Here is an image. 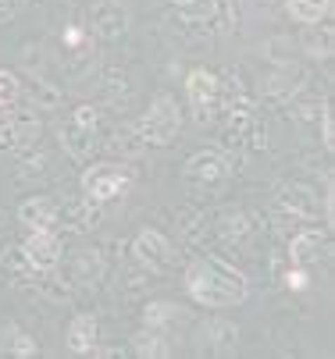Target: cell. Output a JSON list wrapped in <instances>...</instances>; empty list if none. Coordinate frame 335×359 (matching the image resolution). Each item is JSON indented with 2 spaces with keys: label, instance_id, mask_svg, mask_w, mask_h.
<instances>
[{
  "label": "cell",
  "instance_id": "7402d4cb",
  "mask_svg": "<svg viewBox=\"0 0 335 359\" xmlns=\"http://www.w3.org/2000/svg\"><path fill=\"white\" fill-rule=\"evenodd\" d=\"M4 348H8L11 355H22V359H29V355H36V352H39L36 338H32V334H25L22 327H4Z\"/></svg>",
  "mask_w": 335,
  "mask_h": 359
},
{
  "label": "cell",
  "instance_id": "83f0119b",
  "mask_svg": "<svg viewBox=\"0 0 335 359\" xmlns=\"http://www.w3.org/2000/svg\"><path fill=\"white\" fill-rule=\"evenodd\" d=\"M82 43H86L82 29H79V25H68V29H65V46H72V50H75V46H82Z\"/></svg>",
  "mask_w": 335,
  "mask_h": 359
},
{
  "label": "cell",
  "instance_id": "f1b7e54d",
  "mask_svg": "<svg viewBox=\"0 0 335 359\" xmlns=\"http://www.w3.org/2000/svg\"><path fill=\"white\" fill-rule=\"evenodd\" d=\"M285 281H289L293 288H307V274H303V271H293V274L285 278Z\"/></svg>",
  "mask_w": 335,
  "mask_h": 359
},
{
  "label": "cell",
  "instance_id": "7a4b0ae2",
  "mask_svg": "<svg viewBox=\"0 0 335 359\" xmlns=\"http://www.w3.org/2000/svg\"><path fill=\"white\" fill-rule=\"evenodd\" d=\"M185 96H189V107H193L200 125H211L225 104H228V86H221V75L211 68H193L185 75Z\"/></svg>",
  "mask_w": 335,
  "mask_h": 359
},
{
  "label": "cell",
  "instance_id": "8fae6325",
  "mask_svg": "<svg viewBox=\"0 0 335 359\" xmlns=\"http://www.w3.org/2000/svg\"><path fill=\"white\" fill-rule=\"evenodd\" d=\"M39 139V121L22 111L0 114V149H22Z\"/></svg>",
  "mask_w": 335,
  "mask_h": 359
},
{
  "label": "cell",
  "instance_id": "277c9868",
  "mask_svg": "<svg viewBox=\"0 0 335 359\" xmlns=\"http://www.w3.org/2000/svg\"><path fill=\"white\" fill-rule=\"evenodd\" d=\"M182 128V107H178V100L161 93L154 96V104L147 111V118L139 121V139L143 142H150V146H171L175 135Z\"/></svg>",
  "mask_w": 335,
  "mask_h": 359
},
{
  "label": "cell",
  "instance_id": "5bb4252c",
  "mask_svg": "<svg viewBox=\"0 0 335 359\" xmlns=\"http://www.w3.org/2000/svg\"><path fill=\"white\" fill-rule=\"evenodd\" d=\"M18 221L29 231H54L58 228V203L51 196H32L18 207Z\"/></svg>",
  "mask_w": 335,
  "mask_h": 359
},
{
  "label": "cell",
  "instance_id": "d6986e66",
  "mask_svg": "<svg viewBox=\"0 0 335 359\" xmlns=\"http://www.w3.org/2000/svg\"><path fill=\"white\" fill-rule=\"evenodd\" d=\"M307 75H303V68L300 65H285L275 79H268V96H275V100H282V96H293L296 89H300V82H303Z\"/></svg>",
  "mask_w": 335,
  "mask_h": 359
},
{
  "label": "cell",
  "instance_id": "d4e9b609",
  "mask_svg": "<svg viewBox=\"0 0 335 359\" xmlns=\"http://www.w3.org/2000/svg\"><path fill=\"white\" fill-rule=\"evenodd\" d=\"M18 93H22L18 79H15L11 72H4V68H0V111H4V107H11L15 100H18Z\"/></svg>",
  "mask_w": 335,
  "mask_h": 359
},
{
  "label": "cell",
  "instance_id": "2e32d148",
  "mask_svg": "<svg viewBox=\"0 0 335 359\" xmlns=\"http://www.w3.org/2000/svg\"><path fill=\"white\" fill-rule=\"evenodd\" d=\"M303 50L310 57H317V61H328L331 57V50H335V32H331V25H314V29H307L303 32Z\"/></svg>",
  "mask_w": 335,
  "mask_h": 359
},
{
  "label": "cell",
  "instance_id": "52a82bcc",
  "mask_svg": "<svg viewBox=\"0 0 335 359\" xmlns=\"http://www.w3.org/2000/svg\"><path fill=\"white\" fill-rule=\"evenodd\" d=\"M89 29L97 39H118L129 29V8L121 0H97L89 8Z\"/></svg>",
  "mask_w": 335,
  "mask_h": 359
},
{
  "label": "cell",
  "instance_id": "4316f807",
  "mask_svg": "<svg viewBox=\"0 0 335 359\" xmlns=\"http://www.w3.org/2000/svg\"><path fill=\"white\" fill-rule=\"evenodd\" d=\"M22 8H25V0H0V22L15 18V15H18Z\"/></svg>",
  "mask_w": 335,
  "mask_h": 359
},
{
  "label": "cell",
  "instance_id": "ba28073f",
  "mask_svg": "<svg viewBox=\"0 0 335 359\" xmlns=\"http://www.w3.org/2000/svg\"><path fill=\"white\" fill-rule=\"evenodd\" d=\"M22 252H25V260L32 271H54L61 264V238L54 231H29V238L22 242Z\"/></svg>",
  "mask_w": 335,
  "mask_h": 359
},
{
  "label": "cell",
  "instance_id": "cb8c5ba5",
  "mask_svg": "<svg viewBox=\"0 0 335 359\" xmlns=\"http://www.w3.org/2000/svg\"><path fill=\"white\" fill-rule=\"evenodd\" d=\"M221 228H218V235H225V238H243L247 231H250V221L239 214V210H232V214H221V221H218Z\"/></svg>",
  "mask_w": 335,
  "mask_h": 359
},
{
  "label": "cell",
  "instance_id": "5b68a950",
  "mask_svg": "<svg viewBox=\"0 0 335 359\" xmlns=\"http://www.w3.org/2000/svg\"><path fill=\"white\" fill-rule=\"evenodd\" d=\"M132 256L139 267H147L154 274H168L175 264H178V252L171 245L168 235H161L157 228H143L136 238H132Z\"/></svg>",
  "mask_w": 335,
  "mask_h": 359
},
{
  "label": "cell",
  "instance_id": "ac0fdd59",
  "mask_svg": "<svg viewBox=\"0 0 335 359\" xmlns=\"http://www.w3.org/2000/svg\"><path fill=\"white\" fill-rule=\"evenodd\" d=\"M207 331H211V352H214V355H232V352L239 348V327H235V324H228V320H211Z\"/></svg>",
  "mask_w": 335,
  "mask_h": 359
},
{
  "label": "cell",
  "instance_id": "9c48e42d",
  "mask_svg": "<svg viewBox=\"0 0 335 359\" xmlns=\"http://www.w3.org/2000/svg\"><path fill=\"white\" fill-rule=\"evenodd\" d=\"M185 182H193V185H218L228 178V161H225V153L218 149H204V153H193V157L185 161L182 168Z\"/></svg>",
  "mask_w": 335,
  "mask_h": 359
},
{
  "label": "cell",
  "instance_id": "603a6c76",
  "mask_svg": "<svg viewBox=\"0 0 335 359\" xmlns=\"http://www.w3.org/2000/svg\"><path fill=\"white\" fill-rule=\"evenodd\" d=\"M29 100H32V107L54 111V107H61V89L51 86V82H43V79H32V86H29Z\"/></svg>",
  "mask_w": 335,
  "mask_h": 359
},
{
  "label": "cell",
  "instance_id": "3957f363",
  "mask_svg": "<svg viewBox=\"0 0 335 359\" xmlns=\"http://www.w3.org/2000/svg\"><path fill=\"white\" fill-rule=\"evenodd\" d=\"M97 125H100L97 107H79V111L61 125V132H58L61 149L68 153V157H75V161H89L93 153L100 149V132H97Z\"/></svg>",
  "mask_w": 335,
  "mask_h": 359
},
{
  "label": "cell",
  "instance_id": "484cf974",
  "mask_svg": "<svg viewBox=\"0 0 335 359\" xmlns=\"http://www.w3.org/2000/svg\"><path fill=\"white\" fill-rule=\"evenodd\" d=\"M321 139H324V149L335 146V135H331V104L324 100V107H321Z\"/></svg>",
  "mask_w": 335,
  "mask_h": 359
},
{
  "label": "cell",
  "instance_id": "30bf717a",
  "mask_svg": "<svg viewBox=\"0 0 335 359\" xmlns=\"http://www.w3.org/2000/svg\"><path fill=\"white\" fill-rule=\"evenodd\" d=\"M328 249H331V242H328V231H324V228H303V231H296L293 242H289V264L310 267V264L324 260Z\"/></svg>",
  "mask_w": 335,
  "mask_h": 359
},
{
  "label": "cell",
  "instance_id": "4fadbf2b",
  "mask_svg": "<svg viewBox=\"0 0 335 359\" xmlns=\"http://www.w3.org/2000/svg\"><path fill=\"white\" fill-rule=\"evenodd\" d=\"M58 224L68 231H93L100 224V203L93 199H65L58 207Z\"/></svg>",
  "mask_w": 335,
  "mask_h": 359
},
{
  "label": "cell",
  "instance_id": "7c38bea8",
  "mask_svg": "<svg viewBox=\"0 0 335 359\" xmlns=\"http://www.w3.org/2000/svg\"><path fill=\"white\" fill-rule=\"evenodd\" d=\"M275 203H278L282 210H289L293 217H307V221H314V217L321 214L317 192H314V189H307V185H300V182L278 185V192H275Z\"/></svg>",
  "mask_w": 335,
  "mask_h": 359
},
{
  "label": "cell",
  "instance_id": "ffe728a7",
  "mask_svg": "<svg viewBox=\"0 0 335 359\" xmlns=\"http://www.w3.org/2000/svg\"><path fill=\"white\" fill-rule=\"evenodd\" d=\"M132 352L136 355H147V359H164L171 348H168L164 334H157V327H147V331H139L132 338Z\"/></svg>",
  "mask_w": 335,
  "mask_h": 359
},
{
  "label": "cell",
  "instance_id": "6da1fadb",
  "mask_svg": "<svg viewBox=\"0 0 335 359\" xmlns=\"http://www.w3.org/2000/svg\"><path fill=\"white\" fill-rule=\"evenodd\" d=\"M185 292L193 302L207 306V310H232V306L247 302V274L235 271L232 264L218 260V256H197L185 267Z\"/></svg>",
  "mask_w": 335,
  "mask_h": 359
},
{
  "label": "cell",
  "instance_id": "9a60e30c",
  "mask_svg": "<svg viewBox=\"0 0 335 359\" xmlns=\"http://www.w3.org/2000/svg\"><path fill=\"white\" fill-rule=\"evenodd\" d=\"M65 345H68L72 352L86 355L93 345H97V317H93V313L72 317V324H68V331H65Z\"/></svg>",
  "mask_w": 335,
  "mask_h": 359
},
{
  "label": "cell",
  "instance_id": "8992f818",
  "mask_svg": "<svg viewBox=\"0 0 335 359\" xmlns=\"http://www.w3.org/2000/svg\"><path fill=\"white\" fill-rule=\"evenodd\" d=\"M125 189H129V171L121 164H93L82 175V192L93 203H111L125 196Z\"/></svg>",
  "mask_w": 335,
  "mask_h": 359
},
{
  "label": "cell",
  "instance_id": "e0dca14e",
  "mask_svg": "<svg viewBox=\"0 0 335 359\" xmlns=\"http://www.w3.org/2000/svg\"><path fill=\"white\" fill-rule=\"evenodd\" d=\"M285 11H289L296 22H303V25H317V22L328 18L331 0H285Z\"/></svg>",
  "mask_w": 335,
  "mask_h": 359
},
{
  "label": "cell",
  "instance_id": "44dd1931",
  "mask_svg": "<svg viewBox=\"0 0 335 359\" xmlns=\"http://www.w3.org/2000/svg\"><path fill=\"white\" fill-rule=\"evenodd\" d=\"M178 317H182V306H175V302H150L143 310V324L147 327H164V324H175Z\"/></svg>",
  "mask_w": 335,
  "mask_h": 359
}]
</instances>
